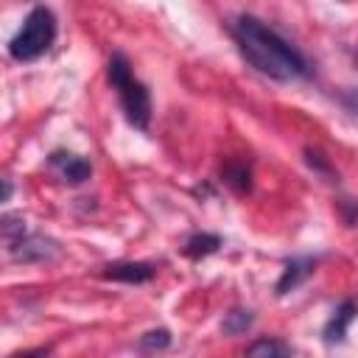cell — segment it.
Returning <instances> with one entry per match:
<instances>
[{
  "label": "cell",
  "mask_w": 358,
  "mask_h": 358,
  "mask_svg": "<svg viewBox=\"0 0 358 358\" xmlns=\"http://www.w3.org/2000/svg\"><path fill=\"white\" fill-rule=\"evenodd\" d=\"M232 36L243 53V59L260 73L268 76L274 81H296V78H308V62L305 56L285 42L274 28H268L266 22H260L257 17L241 14L232 22Z\"/></svg>",
  "instance_id": "cell-1"
},
{
  "label": "cell",
  "mask_w": 358,
  "mask_h": 358,
  "mask_svg": "<svg viewBox=\"0 0 358 358\" xmlns=\"http://www.w3.org/2000/svg\"><path fill=\"white\" fill-rule=\"evenodd\" d=\"M106 76H109V84L117 90V101H120V109H123L126 120L134 129L145 131L148 123H151V95H148L145 84L134 78L131 64L120 50L109 56Z\"/></svg>",
  "instance_id": "cell-2"
},
{
  "label": "cell",
  "mask_w": 358,
  "mask_h": 358,
  "mask_svg": "<svg viewBox=\"0 0 358 358\" xmlns=\"http://www.w3.org/2000/svg\"><path fill=\"white\" fill-rule=\"evenodd\" d=\"M56 39V17L48 6H36L22 20L20 31L8 42V56L17 62H34L50 50Z\"/></svg>",
  "instance_id": "cell-3"
},
{
  "label": "cell",
  "mask_w": 358,
  "mask_h": 358,
  "mask_svg": "<svg viewBox=\"0 0 358 358\" xmlns=\"http://www.w3.org/2000/svg\"><path fill=\"white\" fill-rule=\"evenodd\" d=\"M154 274H157V268H154L151 263H143V260H120V263H109V266H103V271H101L103 280H115V282H126V285L148 282Z\"/></svg>",
  "instance_id": "cell-4"
},
{
  "label": "cell",
  "mask_w": 358,
  "mask_h": 358,
  "mask_svg": "<svg viewBox=\"0 0 358 358\" xmlns=\"http://www.w3.org/2000/svg\"><path fill=\"white\" fill-rule=\"evenodd\" d=\"M48 165H50L53 171H59V176H62L64 182H70V185H81V182L90 179V173H92L90 162L81 159L78 154H70V151H53V154L48 157Z\"/></svg>",
  "instance_id": "cell-5"
},
{
  "label": "cell",
  "mask_w": 358,
  "mask_h": 358,
  "mask_svg": "<svg viewBox=\"0 0 358 358\" xmlns=\"http://www.w3.org/2000/svg\"><path fill=\"white\" fill-rule=\"evenodd\" d=\"M313 268H316V260L313 257H294V260H288L285 268H282V274H280V280H277V285H274V291L280 296L288 294V291H294L299 282H305L313 274Z\"/></svg>",
  "instance_id": "cell-6"
},
{
  "label": "cell",
  "mask_w": 358,
  "mask_h": 358,
  "mask_svg": "<svg viewBox=\"0 0 358 358\" xmlns=\"http://www.w3.org/2000/svg\"><path fill=\"white\" fill-rule=\"evenodd\" d=\"M8 252H11L17 260H48V257H53L59 249H56V243L48 241V238H28V235H22L17 243L8 246Z\"/></svg>",
  "instance_id": "cell-7"
},
{
  "label": "cell",
  "mask_w": 358,
  "mask_h": 358,
  "mask_svg": "<svg viewBox=\"0 0 358 358\" xmlns=\"http://www.w3.org/2000/svg\"><path fill=\"white\" fill-rule=\"evenodd\" d=\"M355 313H358V305H355L352 299H344V302L333 310V316L327 319V324H324V341H327V344L344 341L347 327H350V322L355 319Z\"/></svg>",
  "instance_id": "cell-8"
},
{
  "label": "cell",
  "mask_w": 358,
  "mask_h": 358,
  "mask_svg": "<svg viewBox=\"0 0 358 358\" xmlns=\"http://www.w3.org/2000/svg\"><path fill=\"white\" fill-rule=\"evenodd\" d=\"M221 238L218 235H213V232H196V235H190L187 241H185V246H182V255H187L190 260H201V257H207V255H215L218 249H221Z\"/></svg>",
  "instance_id": "cell-9"
},
{
  "label": "cell",
  "mask_w": 358,
  "mask_h": 358,
  "mask_svg": "<svg viewBox=\"0 0 358 358\" xmlns=\"http://www.w3.org/2000/svg\"><path fill=\"white\" fill-rule=\"evenodd\" d=\"M224 182L235 190V193H249L252 187V171L246 162H227L224 165Z\"/></svg>",
  "instance_id": "cell-10"
},
{
  "label": "cell",
  "mask_w": 358,
  "mask_h": 358,
  "mask_svg": "<svg viewBox=\"0 0 358 358\" xmlns=\"http://www.w3.org/2000/svg\"><path fill=\"white\" fill-rule=\"evenodd\" d=\"M252 322H255L252 310H243V308H232V310L224 316V322H221V330H224V336H241V333H246V330L252 327Z\"/></svg>",
  "instance_id": "cell-11"
},
{
  "label": "cell",
  "mask_w": 358,
  "mask_h": 358,
  "mask_svg": "<svg viewBox=\"0 0 358 358\" xmlns=\"http://www.w3.org/2000/svg\"><path fill=\"white\" fill-rule=\"evenodd\" d=\"M305 159H308V165L316 171V173H322V176H327L330 182H336L338 179V173H336V168L327 162V157L322 154V151H316V148H305Z\"/></svg>",
  "instance_id": "cell-12"
},
{
  "label": "cell",
  "mask_w": 358,
  "mask_h": 358,
  "mask_svg": "<svg viewBox=\"0 0 358 358\" xmlns=\"http://www.w3.org/2000/svg\"><path fill=\"white\" fill-rule=\"evenodd\" d=\"M249 355H291L294 350L288 347V344H282V341H274V338H260V341H255L249 350H246Z\"/></svg>",
  "instance_id": "cell-13"
},
{
  "label": "cell",
  "mask_w": 358,
  "mask_h": 358,
  "mask_svg": "<svg viewBox=\"0 0 358 358\" xmlns=\"http://www.w3.org/2000/svg\"><path fill=\"white\" fill-rule=\"evenodd\" d=\"M22 235H25V221L17 218V215H6V218H3V238H6V243L11 246V243H17Z\"/></svg>",
  "instance_id": "cell-14"
},
{
  "label": "cell",
  "mask_w": 358,
  "mask_h": 358,
  "mask_svg": "<svg viewBox=\"0 0 358 358\" xmlns=\"http://www.w3.org/2000/svg\"><path fill=\"white\" fill-rule=\"evenodd\" d=\"M171 344V333L168 330H148L143 338H140V350H165Z\"/></svg>",
  "instance_id": "cell-15"
},
{
  "label": "cell",
  "mask_w": 358,
  "mask_h": 358,
  "mask_svg": "<svg viewBox=\"0 0 358 358\" xmlns=\"http://www.w3.org/2000/svg\"><path fill=\"white\" fill-rule=\"evenodd\" d=\"M344 103H347V109H350V112H355V115H358V90H352L350 95H344Z\"/></svg>",
  "instance_id": "cell-16"
},
{
  "label": "cell",
  "mask_w": 358,
  "mask_h": 358,
  "mask_svg": "<svg viewBox=\"0 0 358 358\" xmlns=\"http://www.w3.org/2000/svg\"><path fill=\"white\" fill-rule=\"evenodd\" d=\"M8 196H11V182L3 179V201H8Z\"/></svg>",
  "instance_id": "cell-17"
}]
</instances>
